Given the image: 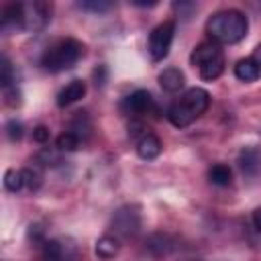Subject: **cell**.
Segmentation results:
<instances>
[{
    "label": "cell",
    "mask_w": 261,
    "mask_h": 261,
    "mask_svg": "<svg viewBox=\"0 0 261 261\" xmlns=\"http://www.w3.org/2000/svg\"><path fill=\"white\" fill-rule=\"evenodd\" d=\"M249 31V20L241 10H218L206 22V33L216 45H234L245 39Z\"/></svg>",
    "instance_id": "1"
},
{
    "label": "cell",
    "mask_w": 261,
    "mask_h": 261,
    "mask_svg": "<svg viewBox=\"0 0 261 261\" xmlns=\"http://www.w3.org/2000/svg\"><path fill=\"white\" fill-rule=\"evenodd\" d=\"M210 106V94L204 88H190L177 102H173L167 110V118L173 126L186 128L196 118H200Z\"/></svg>",
    "instance_id": "2"
},
{
    "label": "cell",
    "mask_w": 261,
    "mask_h": 261,
    "mask_svg": "<svg viewBox=\"0 0 261 261\" xmlns=\"http://www.w3.org/2000/svg\"><path fill=\"white\" fill-rule=\"evenodd\" d=\"M84 55V45L77 39H61L53 43L41 57V65L47 71H65L71 69Z\"/></svg>",
    "instance_id": "3"
},
{
    "label": "cell",
    "mask_w": 261,
    "mask_h": 261,
    "mask_svg": "<svg viewBox=\"0 0 261 261\" xmlns=\"http://www.w3.org/2000/svg\"><path fill=\"white\" fill-rule=\"evenodd\" d=\"M175 35V20H163L161 24H157L151 35H149V53L153 61H161L163 57H167L171 41Z\"/></svg>",
    "instance_id": "4"
},
{
    "label": "cell",
    "mask_w": 261,
    "mask_h": 261,
    "mask_svg": "<svg viewBox=\"0 0 261 261\" xmlns=\"http://www.w3.org/2000/svg\"><path fill=\"white\" fill-rule=\"evenodd\" d=\"M112 228L120 237H135L141 228V210L135 204L120 206L112 216Z\"/></svg>",
    "instance_id": "5"
},
{
    "label": "cell",
    "mask_w": 261,
    "mask_h": 261,
    "mask_svg": "<svg viewBox=\"0 0 261 261\" xmlns=\"http://www.w3.org/2000/svg\"><path fill=\"white\" fill-rule=\"evenodd\" d=\"M22 12H24V31H41L51 18V6L41 0L22 2Z\"/></svg>",
    "instance_id": "6"
},
{
    "label": "cell",
    "mask_w": 261,
    "mask_h": 261,
    "mask_svg": "<svg viewBox=\"0 0 261 261\" xmlns=\"http://www.w3.org/2000/svg\"><path fill=\"white\" fill-rule=\"evenodd\" d=\"M122 108L130 116H147V114H157L159 112L153 96L147 90H135L130 96L124 98Z\"/></svg>",
    "instance_id": "7"
},
{
    "label": "cell",
    "mask_w": 261,
    "mask_h": 261,
    "mask_svg": "<svg viewBox=\"0 0 261 261\" xmlns=\"http://www.w3.org/2000/svg\"><path fill=\"white\" fill-rule=\"evenodd\" d=\"M43 259L45 261H75L77 259V247L69 241H45L43 243Z\"/></svg>",
    "instance_id": "8"
},
{
    "label": "cell",
    "mask_w": 261,
    "mask_h": 261,
    "mask_svg": "<svg viewBox=\"0 0 261 261\" xmlns=\"http://www.w3.org/2000/svg\"><path fill=\"white\" fill-rule=\"evenodd\" d=\"M0 29H2V33L24 31L22 2H12V4L4 6V10H2V18H0Z\"/></svg>",
    "instance_id": "9"
},
{
    "label": "cell",
    "mask_w": 261,
    "mask_h": 261,
    "mask_svg": "<svg viewBox=\"0 0 261 261\" xmlns=\"http://www.w3.org/2000/svg\"><path fill=\"white\" fill-rule=\"evenodd\" d=\"M220 57H224V53H222V49L216 45V43H202V45H198L194 51H192V55H190V63L194 65V67H202V65H206V63H212V61H216V59H220Z\"/></svg>",
    "instance_id": "10"
},
{
    "label": "cell",
    "mask_w": 261,
    "mask_h": 261,
    "mask_svg": "<svg viewBox=\"0 0 261 261\" xmlns=\"http://www.w3.org/2000/svg\"><path fill=\"white\" fill-rule=\"evenodd\" d=\"M161 147H163V145H161V141H159L157 135H153V133H143V135L139 137V141H137V155H139L141 159H145V161H151V159L159 157Z\"/></svg>",
    "instance_id": "11"
},
{
    "label": "cell",
    "mask_w": 261,
    "mask_h": 261,
    "mask_svg": "<svg viewBox=\"0 0 261 261\" xmlns=\"http://www.w3.org/2000/svg\"><path fill=\"white\" fill-rule=\"evenodd\" d=\"M239 167L249 177L257 175L259 169H261V151L257 147H245L239 153Z\"/></svg>",
    "instance_id": "12"
},
{
    "label": "cell",
    "mask_w": 261,
    "mask_h": 261,
    "mask_svg": "<svg viewBox=\"0 0 261 261\" xmlns=\"http://www.w3.org/2000/svg\"><path fill=\"white\" fill-rule=\"evenodd\" d=\"M84 94H86V84H84L82 80H73V82H69V84L57 94V106H61V108L71 106V104H75L77 100H82Z\"/></svg>",
    "instance_id": "13"
},
{
    "label": "cell",
    "mask_w": 261,
    "mask_h": 261,
    "mask_svg": "<svg viewBox=\"0 0 261 261\" xmlns=\"http://www.w3.org/2000/svg\"><path fill=\"white\" fill-rule=\"evenodd\" d=\"M147 251L155 257V259H161V257H167L171 251H173V241L163 234V232H155L147 239Z\"/></svg>",
    "instance_id": "14"
},
{
    "label": "cell",
    "mask_w": 261,
    "mask_h": 261,
    "mask_svg": "<svg viewBox=\"0 0 261 261\" xmlns=\"http://www.w3.org/2000/svg\"><path fill=\"white\" fill-rule=\"evenodd\" d=\"M184 73L177 67H167L159 73V84L165 92H177L184 88Z\"/></svg>",
    "instance_id": "15"
},
{
    "label": "cell",
    "mask_w": 261,
    "mask_h": 261,
    "mask_svg": "<svg viewBox=\"0 0 261 261\" xmlns=\"http://www.w3.org/2000/svg\"><path fill=\"white\" fill-rule=\"evenodd\" d=\"M118 251H120V241L112 234H104L96 243V255L102 259H112L114 255H118Z\"/></svg>",
    "instance_id": "16"
},
{
    "label": "cell",
    "mask_w": 261,
    "mask_h": 261,
    "mask_svg": "<svg viewBox=\"0 0 261 261\" xmlns=\"http://www.w3.org/2000/svg\"><path fill=\"white\" fill-rule=\"evenodd\" d=\"M234 75H237L241 82H255V80L261 75V69L257 67V63H255L251 57H245V59H241V61L234 65Z\"/></svg>",
    "instance_id": "17"
},
{
    "label": "cell",
    "mask_w": 261,
    "mask_h": 261,
    "mask_svg": "<svg viewBox=\"0 0 261 261\" xmlns=\"http://www.w3.org/2000/svg\"><path fill=\"white\" fill-rule=\"evenodd\" d=\"M208 179L214 184V186H230L232 184V171L228 165L224 163H216L208 169Z\"/></svg>",
    "instance_id": "18"
},
{
    "label": "cell",
    "mask_w": 261,
    "mask_h": 261,
    "mask_svg": "<svg viewBox=\"0 0 261 261\" xmlns=\"http://www.w3.org/2000/svg\"><path fill=\"white\" fill-rule=\"evenodd\" d=\"M22 179H24V188L35 192L41 188L43 184V171H41V165H33V167H24L22 169Z\"/></svg>",
    "instance_id": "19"
},
{
    "label": "cell",
    "mask_w": 261,
    "mask_h": 261,
    "mask_svg": "<svg viewBox=\"0 0 261 261\" xmlns=\"http://www.w3.org/2000/svg\"><path fill=\"white\" fill-rule=\"evenodd\" d=\"M80 141H82V139H80L75 133L63 130V133L57 137L55 145H57V151H75V149L80 147Z\"/></svg>",
    "instance_id": "20"
},
{
    "label": "cell",
    "mask_w": 261,
    "mask_h": 261,
    "mask_svg": "<svg viewBox=\"0 0 261 261\" xmlns=\"http://www.w3.org/2000/svg\"><path fill=\"white\" fill-rule=\"evenodd\" d=\"M4 188L8 192H18L24 188V179H22V169L16 171V169H8L4 173Z\"/></svg>",
    "instance_id": "21"
},
{
    "label": "cell",
    "mask_w": 261,
    "mask_h": 261,
    "mask_svg": "<svg viewBox=\"0 0 261 261\" xmlns=\"http://www.w3.org/2000/svg\"><path fill=\"white\" fill-rule=\"evenodd\" d=\"M0 84L4 90L10 86H16L14 84V69H12V63L8 61V57H2V61H0Z\"/></svg>",
    "instance_id": "22"
},
{
    "label": "cell",
    "mask_w": 261,
    "mask_h": 261,
    "mask_svg": "<svg viewBox=\"0 0 261 261\" xmlns=\"http://www.w3.org/2000/svg\"><path fill=\"white\" fill-rule=\"evenodd\" d=\"M71 133H75L80 139L84 137V135H88L90 133V120H88V116H86V112H75V118H73V122H71V128H69Z\"/></svg>",
    "instance_id": "23"
},
{
    "label": "cell",
    "mask_w": 261,
    "mask_h": 261,
    "mask_svg": "<svg viewBox=\"0 0 261 261\" xmlns=\"http://www.w3.org/2000/svg\"><path fill=\"white\" fill-rule=\"evenodd\" d=\"M77 6L82 10H90V12H106L112 8V2H106V0H84V2H77Z\"/></svg>",
    "instance_id": "24"
},
{
    "label": "cell",
    "mask_w": 261,
    "mask_h": 261,
    "mask_svg": "<svg viewBox=\"0 0 261 261\" xmlns=\"http://www.w3.org/2000/svg\"><path fill=\"white\" fill-rule=\"evenodd\" d=\"M4 98H6V104L12 106V108H16V106L22 104V96H20V90H18L16 86L6 88V90H4Z\"/></svg>",
    "instance_id": "25"
},
{
    "label": "cell",
    "mask_w": 261,
    "mask_h": 261,
    "mask_svg": "<svg viewBox=\"0 0 261 261\" xmlns=\"http://www.w3.org/2000/svg\"><path fill=\"white\" fill-rule=\"evenodd\" d=\"M37 163H39L41 167H45V165H55V163H59V157H57L55 151L43 149V151H39V155H37Z\"/></svg>",
    "instance_id": "26"
},
{
    "label": "cell",
    "mask_w": 261,
    "mask_h": 261,
    "mask_svg": "<svg viewBox=\"0 0 261 261\" xmlns=\"http://www.w3.org/2000/svg\"><path fill=\"white\" fill-rule=\"evenodd\" d=\"M6 135H8L10 141H18V139L22 137V124H20L18 120H8V124H6Z\"/></svg>",
    "instance_id": "27"
},
{
    "label": "cell",
    "mask_w": 261,
    "mask_h": 261,
    "mask_svg": "<svg viewBox=\"0 0 261 261\" xmlns=\"http://www.w3.org/2000/svg\"><path fill=\"white\" fill-rule=\"evenodd\" d=\"M49 128L47 126H43V124H39V126H35L33 128V139L37 141V143H47L49 141Z\"/></svg>",
    "instance_id": "28"
},
{
    "label": "cell",
    "mask_w": 261,
    "mask_h": 261,
    "mask_svg": "<svg viewBox=\"0 0 261 261\" xmlns=\"http://www.w3.org/2000/svg\"><path fill=\"white\" fill-rule=\"evenodd\" d=\"M251 220H253V226H255V230H257V232H261V206L253 210V216H251Z\"/></svg>",
    "instance_id": "29"
},
{
    "label": "cell",
    "mask_w": 261,
    "mask_h": 261,
    "mask_svg": "<svg viewBox=\"0 0 261 261\" xmlns=\"http://www.w3.org/2000/svg\"><path fill=\"white\" fill-rule=\"evenodd\" d=\"M249 57H251V59L257 63V67L261 69V45H257V47H255V51H253Z\"/></svg>",
    "instance_id": "30"
}]
</instances>
